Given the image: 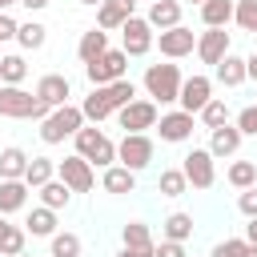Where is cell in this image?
I'll use <instances>...</instances> for the list:
<instances>
[{
  "mask_svg": "<svg viewBox=\"0 0 257 257\" xmlns=\"http://www.w3.org/2000/svg\"><path fill=\"white\" fill-rule=\"evenodd\" d=\"M181 64H149L145 68V76H141V84H145V96L149 100H157V104H177V96H181Z\"/></svg>",
  "mask_w": 257,
  "mask_h": 257,
  "instance_id": "1",
  "label": "cell"
},
{
  "mask_svg": "<svg viewBox=\"0 0 257 257\" xmlns=\"http://www.w3.org/2000/svg\"><path fill=\"white\" fill-rule=\"evenodd\" d=\"M245 257H257V245H249V249H245Z\"/></svg>",
  "mask_w": 257,
  "mask_h": 257,
  "instance_id": "50",
  "label": "cell"
},
{
  "mask_svg": "<svg viewBox=\"0 0 257 257\" xmlns=\"http://www.w3.org/2000/svg\"><path fill=\"white\" fill-rule=\"evenodd\" d=\"M108 52V32L104 28H88V32H80V40H76V56H80V64H88V60H96V56H104Z\"/></svg>",
  "mask_w": 257,
  "mask_h": 257,
  "instance_id": "21",
  "label": "cell"
},
{
  "mask_svg": "<svg viewBox=\"0 0 257 257\" xmlns=\"http://www.w3.org/2000/svg\"><path fill=\"white\" fill-rule=\"evenodd\" d=\"M225 181H229L233 189H249V185H257V161H233V165L225 169Z\"/></svg>",
  "mask_w": 257,
  "mask_h": 257,
  "instance_id": "33",
  "label": "cell"
},
{
  "mask_svg": "<svg viewBox=\"0 0 257 257\" xmlns=\"http://www.w3.org/2000/svg\"><path fill=\"white\" fill-rule=\"evenodd\" d=\"M181 173L193 189H213L217 185V157L209 149H189L181 161Z\"/></svg>",
  "mask_w": 257,
  "mask_h": 257,
  "instance_id": "8",
  "label": "cell"
},
{
  "mask_svg": "<svg viewBox=\"0 0 257 257\" xmlns=\"http://www.w3.org/2000/svg\"><path fill=\"white\" fill-rule=\"evenodd\" d=\"M181 12H185V4H181V0H153L145 20H149L153 28H161V32H165V28L181 24Z\"/></svg>",
  "mask_w": 257,
  "mask_h": 257,
  "instance_id": "20",
  "label": "cell"
},
{
  "mask_svg": "<svg viewBox=\"0 0 257 257\" xmlns=\"http://www.w3.org/2000/svg\"><path fill=\"white\" fill-rule=\"evenodd\" d=\"M245 80H257V52L245 56Z\"/></svg>",
  "mask_w": 257,
  "mask_h": 257,
  "instance_id": "46",
  "label": "cell"
},
{
  "mask_svg": "<svg viewBox=\"0 0 257 257\" xmlns=\"http://www.w3.org/2000/svg\"><path fill=\"white\" fill-rule=\"evenodd\" d=\"M48 108H60V104H68V96H72V84H68V76H60V72H44L40 80H36V88H32Z\"/></svg>",
  "mask_w": 257,
  "mask_h": 257,
  "instance_id": "15",
  "label": "cell"
},
{
  "mask_svg": "<svg viewBox=\"0 0 257 257\" xmlns=\"http://www.w3.org/2000/svg\"><path fill=\"white\" fill-rule=\"evenodd\" d=\"M245 249H249V241H245V237H225V241H217V245H213V253H209V257H245Z\"/></svg>",
  "mask_w": 257,
  "mask_h": 257,
  "instance_id": "40",
  "label": "cell"
},
{
  "mask_svg": "<svg viewBox=\"0 0 257 257\" xmlns=\"http://www.w3.org/2000/svg\"><path fill=\"white\" fill-rule=\"evenodd\" d=\"M209 96H213V80H209V76H201V72H193V76H185V80H181V96H177V104H181L185 112H193V116H197V112L205 108V100H209Z\"/></svg>",
  "mask_w": 257,
  "mask_h": 257,
  "instance_id": "13",
  "label": "cell"
},
{
  "mask_svg": "<svg viewBox=\"0 0 257 257\" xmlns=\"http://www.w3.org/2000/svg\"><path fill=\"white\" fill-rule=\"evenodd\" d=\"M4 225H8V217H4V213H0V229H4Z\"/></svg>",
  "mask_w": 257,
  "mask_h": 257,
  "instance_id": "52",
  "label": "cell"
},
{
  "mask_svg": "<svg viewBox=\"0 0 257 257\" xmlns=\"http://www.w3.org/2000/svg\"><path fill=\"white\" fill-rule=\"evenodd\" d=\"M197 120H201L205 128H217V124H229V104H225L221 96H209V100H205V108L197 112Z\"/></svg>",
  "mask_w": 257,
  "mask_h": 257,
  "instance_id": "36",
  "label": "cell"
},
{
  "mask_svg": "<svg viewBox=\"0 0 257 257\" xmlns=\"http://www.w3.org/2000/svg\"><path fill=\"white\" fill-rule=\"evenodd\" d=\"M237 209H241L245 217H257V185L241 189V197H237Z\"/></svg>",
  "mask_w": 257,
  "mask_h": 257,
  "instance_id": "42",
  "label": "cell"
},
{
  "mask_svg": "<svg viewBox=\"0 0 257 257\" xmlns=\"http://www.w3.org/2000/svg\"><path fill=\"white\" fill-rule=\"evenodd\" d=\"M16 28H20V20L8 16V12H0V40H16Z\"/></svg>",
  "mask_w": 257,
  "mask_h": 257,
  "instance_id": "44",
  "label": "cell"
},
{
  "mask_svg": "<svg viewBox=\"0 0 257 257\" xmlns=\"http://www.w3.org/2000/svg\"><path fill=\"white\" fill-rule=\"evenodd\" d=\"M20 4H24V8H28V12H40V8H48V4H52V0H20Z\"/></svg>",
  "mask_w": 257,
  "mask_h": 257,
  "instance_id": "48",
  "label": "cell"
},
{
  "mask_svg": "<svg viewBox=\"0 0 257 257\" xmlns=\"http://www.w3.org/2000/svg\"><path fill=\"white\" fill-rule=\"evenodd\" d=\"M229 44H233V40H229L225 28H205V32H197V48H193V52H197L201 64H217L225 52H233Z\"/></svg>",
  "mask_w": 257,
  "mask_h": 257,
  "instance_id": "14",
  "label": "cell"
},
{
  "mask_svg": "<svg viewBox=\"0 0 257 257\" xmlns=\"http://www.w3.org/2000/svg\"><path fill=\"white\" fill-rule=\"evenodd\" d=\"M80 249H84V245H80V237H76V233H68V229H64V233L56 229V233L48 237V257H80Z\"/></svg>",
  "mask_w": 257,
  "mask_h": 257,
  "instance_id": "32",
  "label": "cell"
},
{
  "mask_svg": "<svg viewBox=\"0 0 257 257\" xmlns=\"http://www.w3.org/2000/svg\"><path fill=\"white\" fill-rule=\"evenodd\" d=\"M28 185L24 181H0V213L8 217V213H20V209H28Z\"/></svg>",
  "mask_w": 257,
  "mask_h": 257,
  "instance_id": "23",
  "label": "cell"
},
{
  "mask_svg": "<svg viewBox=\"0 0 257 257\" xmlns=\"http://www.w3.org/2000/svg\"><path fill=\"white\" fill-rule=\"evenodd\" d=\"M241 128L237 124H217V128H209V153L217 157V161H229V157H237V149H241Z\"/></svg>",
  "mask_w": 257,
  "mask_h": 257,
  "instance_id": "16",
  "label": "cell"
},
{
  "mask_svg": "<svg viewBox=\"0 0 257 257\" xmlns=\"http://www.w3.org/2000/svg\"><path fill=\"white\" fill-rule=\"evenodd\" d=\"M153 128H157V137H161L165 145H185V141H193L197 116H193V112H185V108H173V112H161Z\"/></svg>",
  "mask_w": 257,
  "mask_h": 257,
  "instance_id": "10",
  "label": "cell"
},
{
  "mask_svg": "<svg viewBox=\"0 0 257 257\" xmlns=\"http://www.w3.org/2000/svg\"><path fill=\"white\" fill-rule=\"evenodd\" d=\"M48 112L52 108L36 92H28L20 84H0V116H12V120H44Z\"/></svg>",
  "mask_w": 257,
  "mask_h": 257,
  "instance_id": "2",
  "label": "cell"
},
{
  "mask_svg": "<svg viewBox=\"0 0 257 257\" xmlns=\"http://www.w3.org/2000/svg\"><path fill=\"white\" fill-rule=\"evenodd\" d=\"M161 237L165 241H189L193 237V217L189 213H169L165 225H161Z\"/></svg>",
  "mask_w": 257,
  "mask_h": 257,
  "instance_id": "30",
  "label": "cell"
},
{
  "mask_svg": "<svg viewBox=\"0 0 257 257\" xmlns=\"http://www.w3.org/2000/svg\"><path fill=\"white\" fill-rule=\"evenodd\" d=\"M52 177H56V161L52 157H28V169H24V185L28 189H40Z\"/></svg>",
  "mask_w": 257,
  "mask_h": 257,
  "instance_id": "28",
  "label": "cell"
},
{
  "mask_svg": "<svg viewBox=\"0 0 257 257\" xmlns=\"http://www.w3.org/2000/svg\"><path fill=\"white\" fill-rule=\"evenodd\" d=\"M12 4H20V0H0V12H8Z\"/></svg>",
  "mask_w": 257,
  "mask_h": 257,
  "instance_id": "49",
  "label": "cell"
},
{
  "mask_svg": "<svg viewBox=\"0 0 257 257\" xmlns=\"http://www.w3.org/2000/svg\"><path fill=\"white\" fill-rule=\"evenodd\" d=\"M189 4H201V0H189Z\"/></svg>",
  "mask_w": 257,
  "mask_h": 257,
  "instance_id": "54",
  "label": "cell"
},
{
  "mask_svg": "<svg viewBox=\"0 0 257 257\" xmlns=\"http://www.w3.org/2000/svg\"><path fill=\"white\" fill-rule=\"evenodd\" d=\"M149 4H153V0H149Z\"/></svg>",
  "mask_w": 257,
  "mask_h": 257,
  "instance_id": "55",
  "label": "cell"
},
{
  "mask_svg": "<svg viewBox=\"0 0 257 257\" xmlns=\"http://www.w3.org/2000/svg\"><path fill=\"white\" fill-rule=\"evenodd\" d=\"M233 124L241 128V137H257V104H245V108L237 112Z\"/></svg>",
  "mask_w": 257,
  "mask_h": 257,
  "instance_id": "41",
  "label": "cell"
},
{
  "mask_svg": "<svg viewBox=\"0 0 257 257\" xmlns=\"http://www.w3.org/2000/svg\"><path fill=\"white\" fill-rule=\"evenodd\" d=\"M16 257H28V253H16Z\"/></svg>",
  "mask_w": 257,
  "mask_h": 257,
  "instance_id": "53",
  "label": "cell"
},
{
  "mask_svg": "<svg viewBox=\"0 0 257 257\" xmlns=\"http://www.w3.org/2000/svg\"><path fill=\"white\" fill-rule=\"evenodd\" d=\"M80 112H84V120H88V124H100V120H108V116H112V104H108V96H104V84H100V88H92V92L80 100Z\"/></svg>",
  "mask_w": 257,
  "mask_h": 257,
  "instance_id": "24",
  "label": "cell"
},
{
  "mask_svg": "<svg viewBox=\"0 0 257 257\" xmlns=\"http://www.w3.org/2000/svg\"><path fill=\"white\" fill-rule=\"evenodd\" d=\"M153 44H161V56H165V60H185V56H193V48H197V32L185 28V24H173V28L157 32Z\"/></svg>",
  "mask_w": 257,
  "mask_h": 257,
  "instance_id": "11",
  "label": "cell"
},
{
  "mask_svg": "<svg viewBox=\"0 0 257 257\" xmlns=\"http://www.w3.org/2000/svg\"><path fill=\"white\" fill-rule=\"evenodd\" d=\"M80 124H88L84 112H80V104H60V108H52V112L40 120V141H44V145H64L68 137H76Z\"/></svg>",
  "mask_w": 257,
  "mask_h": 257,
  "instance_id": "4",
  "label": "cell"
},
{
  "mask_svg": "<svg viewBox=\"0 0 257 257\" xmlns=\"http://www.w3.org/2000/svg\"><path fill=\"white\" fill-rule=\"evenodd\" d=\"M104 96H108V104H112V112H116V108H124V104L137 96V84H133L128 76H120V80L104 84Z\"/></svg>",
  "mask_w": 257,
  "mask_h": 257,
  "instance_id": "37",
  "label": "cell"
},
{
  "mask_svg": "<svg viewBox=\"0 0 257 257\" xmlns=\"http://www.w3.org/2000/svg\"><path fill=\"white\" fill-rule=\"evenodd\" d=\"M153 40H157V28L145 20V16H128L124 24H120V48L128 52V56H149L153 52Z\"/></svg>",
  "mask_w": 257,
  "mask_h": 257,
  "instance_id": "9",
  "label": "cell"
},
{
  "mask_svg": "<svg viewBox=\"0 0 257 257\" xmlns=\"http://www.w3.org/2000/svg\"><path fill=\"white\" fill-rule=\"evenodd\" d=\"M24 233H28V237H52V233H56V209L36 205V209L28 213V221H24Z\"/></svg>",
  "mask_w": 257,
  "mask_h": 257,
  "instance_id": "25",
  "label": "cell"
},
{
  "mask_svg": "<svg viewBox=\"0 0 257 257\" xmlns=\"http://www.w3.org/2000/svg\"><path fill=\"white\" fill-rule=\"evenodd\" d=\"M197 8H201L205 28H225V24H233V0H201Z\"/></svg>",
  "mask_w": 257,
  "mask_h": 257,
  "instance_id": "26",
  "label": "cell"
},
{
  "mask_svg": "<svg viewBox=\"0 0 257 257\" xmlns=\"http://www.w3.org/2000/svg\"><path fill=\"white\" fill-rule=\"evenodd\" d=\"M44 40H48V28H44L40 20H24V24L16 28V44H20L24 52H36V48H44Z\"/></svg>",
  "mask_w": 257,
  "mask_h": 257,
  "instance_id": "29",
  "label": "cell"
},
{
  "mask_svg": "<svg viewBox=\"0 0 257 257\" xmlns=\"http://www.w3.org/2000/svg\"><path fill=\"white\" fill-rule=\"evenodd\" d=\"M185 189H189V181H185L181 169H161V177H157V193L161 197H181Z\"/></svg>",
  "mask_w": 257,
  "mask_h": 257,
  "instance_id": "38",
  "label": "cell"
},
{
  "mask_svg": "<svg viewBox=\"0 0 257 257\" xmlns=\"http://www.w3.org/2000/svg\"><path fill=\"white\" fill-rule=\"evenodd\" d=\"M72 141H76V153H80L92 169H108V165H116V141H112L108 133H100L96 124H80Z\"/></svg>",
  "mask_w": 257,
  "mask_h": 257,
  "instance_id": "3",
  "label": "cell"
},
{
  "mask_svg": "<svg viewBox=\"0 0 257 257\" xmlns=\"http://www.w3.org/2000/svg\"><path fill=\"white\" fill-rule=\"evenodd\" d=\"M120 241L128 245V249H153L157 241H153V229L145 225V221H128L124 229H120Z\"/></svg>",
  "mask_w": 257,
  "mask_h": 257,
  "instance_id": "34",
  "label": "cell"
},
{
  "mask_svg": "<svg viewBox=\"0 0 257 257\" xmlns=\"http://www.w3.org/2000/svg\"><path fill=\"white\" fill-rule=\"evenodd\" d=\"M153 153H157V145H153V137H149V133H124V137H120V145H116V165H124V169H133V173H141V169H149V165H153Z\"/></svg>",
  "mask_w": 257,
  "mask_h": 257,
  "instance_id": "6",
  "label": "cell"
},
{
  "mask_svg": "<svg viewBox=\"0 0 257 257\" xmlns=\"http://www.w3.org/2000/svg\"><path fill=\"white\" fill-rule=\"evenodd\" d=\"M84 76H88V84H92V88H100V84H112V80L128 76V52H124V48H108L104 56H96V60H88V64H84Z\"/></svg>",
  "mask_w": 257,
  "mask_h": 257,
  "instance_id": "5",
  "label": "cell"
},
{
  "mask_svg": "<svg viewBox=\"0 0 257 257\" xmlns=\"http://www.w3.org/2000/svg\"><path fill=\"white\" fill-rule=\"evenodd\" d=\"M116 257H153V249H128V245H120Z\"/></svg>",
  "mask_w": 257,
  "mask_h": 257,
  "instance_id": "45",
  "label": "cell"
},
{
  "mask_svg": "<svg viewBox=\"0 0 257 257\" xmlns=\"http://www.w3.org/2000/svg\"><path fill=\"white\" fill-rule=\"evenodd\" d=\"M116 116V124L124 128V133H149L153 124H157V100H149V96H133L124 108H116L112 112Z\"/></svg>",
  "mask_w": 257,
  "mask_h": 257,
  "instance_id": "7",
  "label": "cell"
},
{
  "mask_svg": "<svg viewBox=\"0 0 257 257\" xmlns=\"http://www.w3.org/2000/svg\"><path fill=\"white\" fill-rule=\"evenodd\" d=\"M233 24L241 32H257V0H233Z\"/></svg>",
  "mask_w": 257,
  "mask_h": 257,
  "instance_id": "39",
  "label": "cell"
},
{
  "mask_svg": "<svg viewBox=\"0 0 257 257\" xmlns=\"http://www.w3.org/2000/svg\"><path fill=\"white\" fill-rule=\"evenodd\" d=\"M80 4H88V8H96V4H104V0H80Z\"/></svg>",
  "mask_w": 257,
  "mask_h": 257,
  "instance_id": "51",
  "label": "cell"
},
{
  "mask_svg": "<svg viewBox=\"0 0 257 257\" xmlns=\"http://www.w3.org/2000/svg\"><path fill=\"white\" fill-rule=\"evenodd\" d=\"M153 257H189V253H185V241H165L161 237V245H153Z\"/></svg>",
  "mask_w": 257,
  "mask_h": 257,
  "instance_id": "43",
  "label": "cell"
},
{
  "mask_svg": "<svg viewBox=\"0 0 257 257\" xmlns=\"http://www.w3.org/2000/svg\"><path fill=\"white\" fill-rule=\"evenodd\" d=\"M133 12H137V0H104V4H96V28L112 32V28H120Z\"/></svg>",
  "mask_w": 257,
  "mask_h": 257,
  "instance_id": "17",
  "label": "cell"
},
{
  "mask_svg": "<svg viewBox=\"0 0 257 257\" xmlns=\"http://www.w3.org/2000/svg\"><path fill=\"white\" fill-rule=\"evenodd\" d=\"M100 189H104V193H112V197H124V193H133V189H137V173H133V169H124V165H108V169L100 173Z\"/></svg>",
  "mask_w": 257,
  "mask_h": 257,
  "instance_id": "19",
  "label": "cell"
},
{
  "mask_svg": "<svg viewBox=\"0 0 257 257\" xmlns=\"http://www.w3.org/2000/svg\"><path fill=\"white\" fill-rule=\"evenodd\" d=\"M36 193H40V205H48V209H56V213H60V209H68V201H72V189H68L60 177L44 181Z\"/></svg>",
  "mask_w": 257,
  "mask_h": 257,
  "instance_id": "27",
  "label": "cell"
},
{
  "mask_svg": "<svg viewBox=\"0 0 257 257\" xmlns=\"http://www.w3.org/2000/svg\"><path fill=\"white\" fill-rule=\"evenodd\" d=\"M24 76H28V60L20 52L0 56V84H24Z\"/></svg>",
  "mask_w": 257,
  "mask_h": 257,
  "instance_id": "31",
  "label": "cell"
},
{
  "mask_svg": "<svg viewBox=\"0 0 257 257\" xmlns=\"http://www.w3.org/2000/svg\"><path fill=\"white\" fill-rule=\"evenodd\" d=\"M24 245H28L24 225H4L0 229V257H16V253H24Z\"/></svg>",
  "mask_w": 257,
  "mask_h": 257,
  "instance_id": "35",
  "label": "cell"
},
{
  "mask_svg": "<svg viewBox=\"0 0 257 257\" xmlns=\"http://www.w3.org/2000/svg\"><path fill=\"white\" fill-rule=\"evenodd\" d=\"M56 177H60L72 193H88V189L96 185V173H92V165H88L80 153H68L64 161H56Z\"/></svg>",
  "mask_w": 257,
  "mask_h": 257,
  "instance_id": "12",
  "label": "cell"
},
{
  "mask_svg": "<svg viewBox=\"0 0 257 257\" xmlns=\"http://www.w3.org/2000/svg\"><path fill=\"white\" fill-rule=\"evenodd\" d=\"M24 169H28V153L20 145L0 149V181H24Z\"/></svg>",
  "mask_w": 257,
  "mask_h": 257,
  "instance_id": "22",
  "label": "cell"
},
{
  "mask_svg": "<svg viewBox=\"0 0 257 257\" xmlns=\"http://www.w3.org/2000/svg\"><path fill=\"white\" fill-rule=\"evenodd\" d=\"M245 241L257 245V217H249V225H245Z\"/></svg>",
  "mask_w": 257,
  "mask_h": 257,
  "instance_id": "47",
  "label": "cell"
},
{
  "mask_svg": "<svg viewBox=\"0 0 257 257\" xmlns=\"http://www.w3.org/2000/svg\"><path fill=\"white\" fill-rule=\"evenodd\" d=\"M213 76H217V84H225V88H237V84H245V56H237V52H225V56L213 64Z\"/></svg>",
  "mask_w": 257,
  "mask_h": 257,
  "instance_id": "18",
  "label": "cell"
}]
</instances>
